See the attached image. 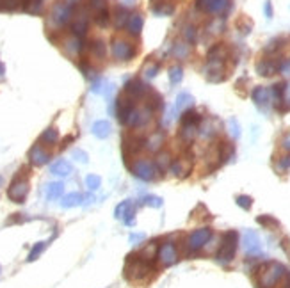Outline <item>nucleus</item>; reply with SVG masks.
<instances>
[{"mask_svg": "<svg viewBox=\"0 0 290 288\" xmlns=\"http://www.w3.org/2000/svg\"><path fill=\"white\" fill-rule=\"evenodd\" d=\"M287 267L280 262H269L258 269V287L274 288L287 276Z\"/></svg>", "mask_w": 290, "mask_h": 288, "instance_id": "1", "label": "nucleus"}, {"mask_svg": "<svg viewBox=\"0 0 290 288\" xmlns=\"http://www.w3.org/2000/svg\"><path fill=\"white\" fill-rule=\"evenodd\" d=\"M75 7H77V4H71L68 0H59V2L52 7L50 16H48L50 25L61 29V27H64L66 23H70L73 15H75Z\"/></svg>", "mask_w": 290, "mask_h": 288, "instance_id": "2", "label": "nucleus"}, {"mask_svg": "<svg viewBox=\"0 0 290 288\" xmlns=\"http://www.w3.org/2000/svg\"><path fill=\"white\" fill-rule=\"evenodd\" d=\"M237 242H239V235L237 231L230 230V231H226L223 235V242H221V248L217 251V262L226 265V263H230L233 258H235L237 253Z\"/></svg>", "mask_w": 290, "mask_h": 288, "instance_id": "3", "label": "nucleus"}, {"mask_svg": "<svg viewBox=\"0 0 290 288\" xmlns=\"http://www.w3.org/2000/svg\"><path fill=\"white\" fill-rule=\"evenodd\" d=\"M150 272H151V262H148V260H145V258L130 256V260L126 262L125 276L128 279H132V281L145 278V276H148Z\"/></svg>", "mask_w": 290, "mask_h": 288, "instance_id": "4", "label": "nucleus"}, {"mask_svg": "<svg viewBox=\"0 0 290 288\" xmlns=\"http://www.w3.org/2000/svg\"><path fill=\"white\" fill-rule=\"evenodd\" d=\"M196 7L207 15L223 16L231 9V0H196Z\"/></svg>", "mask_w": 290, "mask_h": 288, "instance_id": "5", "label": "nucleus"}, {"mask_svg": "<svg viewBox=\"0 0 290 288\" xmlns=\"http://www.w3.org/2000/svg\"><path fill=\"white\" fill-rule=\"evenodd\" d=\"M212 238L210 228H200L194 230L187 238V253H198L200 249H203Z\"/></svg>", "mask_w": 290, "mask_h": 288, "instance_id": "6", "label": "nucleus"}, {"mask_svg": "<svg viewBox=\"0 0 290 288\" xmlns=\"http://www.w3.org/2000/svg\"><path fill=\"white\" fill-rule=\"evenodd\" d=\"M132 173H134L137 178H141V180L150 182V180H155L160 171L157 169L155 162L146 160V158H137V160L132 164Z\"/></svg>", "mask_w": 290, "mask_h": 288, "instance_id": "7", "label": "nucleus"}, {"mask_svg": "<svg viewBox=\"0 0 290 288\" xmlns=\"http://www.w3.org/2000/svg\"><path fill=\"white\" fill-rule=\"evenodd\" d=\"M89 9L93 13V20L98 27L109 25L110 15H109V5L107 0H89Z\"/></svg>", "mask_w": 290, "mask_h": 288, "instance_id": "8", "label": "nucleus"}, {"mask_svg": "<svg viewBox=\"0 0 290 288\" xmlns=\"http://www.w3.org/2000/svg\"><path fill=\"white\" fill-rule=\"evenodd\" d=\"M87 29H89V11L82 7V9L75 11V15L71 18V34L82 39Z\"/></svg>", "mask_w": 290, "mask_h": 288, "instance_id": "9", "label": "nucleus"}, {"mask_svg": "<svg viewBox=\"0 0 290 288\" xmlns=\"http://www.w3.org/2000/svg\"><path fill=\"white\" fill-rule=\"evenodd\" d=\"M27 194H29V182L25 178L16 176L13 180V183L9 185V189H7V197L15 203H23Z\"/></svg>", "mask_w": 290, "mask_h": 288, "instance_id": "10", "label": "nucleus"}, {"mask_svg": "<svg viewBox=\"0 0 290 288\" xmlns=\"http://www.w3.org/2000/svg\"><path fill=\"white\" fill-rule=\"evenodd\" d=\"M112 56L118 61H130L135 56V46L125 39H114L112 41Z\"/></svg>", "mask_w": 290, "mask_h": 288, "instance_id": "11", "label": "nucleus"}, {"mask_svg": "<svg viewBox=\"0 0 290 288\" xmlns=\"http://www.w3.org/2000/svg\"><path fill=\"white\" fill-rule=\"evenodd\" d=\"M242 248H244L248 256H256V254H260L262 244H260L258 233L253 231V230L244 231V235H242Z\"/></svg>", "mask_w": 290, "mask_h": 288, "instance_id": "12", "label": "nucleus"}, {"mask_svg": "<svg viewBox=\"0 0 290 288\" xmlns=\"http://www.w3.org/2000/svg\"><path fill=\"white\" fill-rule=\"evenodd\" d=\"M157 258L160 260L162 265L169 267V265H173V263L178 262V249H176V246L173 242H164L159 248Z\"/></svg>", "mask_w": 290, "mask_h": 288, "instance_id": "13", "label": "nucleus"}, {"mask_svg": "<svg viewBox=\"0 0 290 288\" xmlns=\"http://www.w3.org/2000/svg\"><path fill=\"white\" fill-rule=\"evenodd\" d=\"M114 215H116V219L123 221L125 224H132V221H134V215H135L134 203H132L130 199H125L123 203H120V205L116 207Z\"/></svg>", "mask_w": 290, "mask_h": 288, "instance_id": "14", "label": "nucleus"}, {"mask_svg": "<svg viewBox=\"0 0 290 288\" xmlns=\"http://www.w3.org/2000/svg\"><path fill=\"white\" fill-rule=\"evenodd\" d=\"M251 98L255 101V105L260 107V109H267L272 103L270 89H267V87H255L253 93H251Z\"/></svg>", "mask_w": 290, "mask_h": 288, "instance_id": "15", "label": "nucleus"}, {"mask_svg": "<svg viewBox=\"0 0 290 288\" xmlns=\"http://www.w3.org/2000/svg\"><path fill=\"white\" fill-rule=\"evenodd\" d=\"M276 71H280V62H276L274 59H269V57H265V59H260L258 64H256V73L262 77H270L274 75Z\"/></svg>", "mask_w": 290, "mask_h": 288, "instance_id": "16", "label": "nucleus"}, {"mask_svg": "<svg viewBox=\"0 0 290 288\" xmlns=\"http://www.w3.org/2000/svg\"><path fill=\"white\" fill-rule=\"evenodd\" d=\"M29 158H30V162H32L34 166H43V164H46V162L50 160V153L46 152V150L41 146V144H36V146L30 148Z\"/></svg>", "mask_w": 290, "mask_h": 288, "instance_id": "17", "label": "nucleus"}, {"mask_svg": "<svg viewBox=\"0 0 290 288\" xmlns=\"http://www.w3.org/2000/svg\"><path fill=\"white\" fill-rule=\"evenodd\" d=\"M164 141H166L164 132H160V130L153 132V134L145 141V150H148V152H151V153L159 152L160 148H162V144H164Z\"/></svg>", "mask_w": 290, "mask_h": 288, "instance_id": "18", "label": "nucleus"}, {"mask_svg": "<svg viewBox=\"0 0 290 288\" xmlns=\"http://www.w3.org/2000/svg\"><path fill=\"white\" fill-rule=\"evenodd\" d=\"M201 125V116L192 109L182 112L180 116V127H200Z\"/></svg>", "mask_w": 290, "mask_h": 288, "instance_id": "19", "label": "nucleus"}, {"mask_svg": "<svg viewBox=\"0 0 290 288\" xmlns=\"http://www.w3.org/2000/svg\"><path fill=\"white\" fill-rule=\"evenodd\" d=\"M143 25H145V20L139 13H132L130 18H128V23H126V31L130 36H139L141 31H143Z\"/></svg>", "mask_w": 290, "mask_h": 288, "instance_id": "20", "label": "nucleus"}, {"mask_svg": "<svg viewBox=\"0 0 290 288\" xmlns=\"http://www.w3.org/2000/svg\"><path fill=\"white\" fill-rule=\"evenodd\" d=\"M190 167H192V164H190V160H185V158H176V160H173V164H171V173L175 174V176H185V174H189L190 173Z\"/></svg>", "mask_w": 290, "mask_h": 288, "instance_id": "21", "label": "nucleus"}, {"mask_svg": "<svg viewBox=\"0 0 290 288\" xmlns=\"http://www.w3.org/2000/svg\"><path fill=\"white\" fill-rule=\"evenodd\" d=\"M89 52L93 59L102 61V59H105V56H107V46L102 39H93L89 43Z\"/></svg>", "mask_w": 290, "mask_h": 288, "instance_id": "22", "label": "nucleus"}, {"mask_svg": "<svg viewBox=\"0 0 290 288\" xmlns=\"http://www.w3.org/2000/svg\"><path fill=\"white\" fill-rule=\"evenodd\" d=\"M50 173L55 176H70L73 173V167L68 160H57L50 166Z\"/></svg>", "mask_w": 290, "mask_h": 288, "instance_id": "23", "label": "nucleus"}, {"mask_svg": "<svg viewBox=\"0 0 290 288\" xmlns=\"http://www.w3.org/2000/svg\"><path fill=\"white\" fill-rule=\"evenodd\" d=\"M64 52L68 56L77 57L80 52H82V39L71 34V38H68V39L64 41Z\"/></svg>", "mask_w": 290, "mask_h": 288, "instance_id": "24", "label": "nucleus"}, {"mask_svg": "<svg viewBox=\"0 0 290 288\" xmlns=\"http://www.w3.org/2000/svg\"><path fill=\"white\" fill-rule=\"evenodd\" d=\"M110 130H112V127H110V123L105 121V119L95 121L93 123V128H91L93 135L98 137V139H107V137L110 135Z\"/></svg>", "mask_w": 290, "mask_h": 288, "instance_id": "25", "label": "nucleus"}, {"mask_svg": "<svg viewBox=\"0 0 290 288\" xmlns=\"http://www.w3.org/2000/svg\"><path fill=\"white\" fill-rule=\"evenodd\" d=\"M82 201H84V196H82L80 192H71V194H66V196L62 197L61 207L62 208H73V207L82 205Z\"/></svg>", "mask_w": 290, "mask_h": 288, "instance_id": "26", "label": "nucleus"}, {"mask_svg": "<svg viewBox=\"0 0 290 288\" xmlns=\"http://www.w3.org/2000/svg\"><path fill=\"white\" fill-rule=\"evenodd\" d=\"M59 141V132L55 130L54 127L46 128L43 134H41L40 137V142H43V144H48V146H54L55 142Z\"/></svg>", "mask_w": 290, "mask_h": 288, "instance_id": "27", "label": "nucleus"}, {"mask_svg": "<svg viewBox=\"0 0 290 288\" xmlns=\"http://www.w3.org/2000/svg\"><path fill=\"white\" fill-rule=\"evenodd\" d=\"M128 18H130V13L125 9V7H118L116 9V16H114V25L116 29H123V27H126V23H128Z\"/></svg>", "mask_w": 290, "mask_h": 288, "instance_id": "28", "label": "nucleus"}, {"mask_svg": "<svg viewBox=\"0 0 290 288\" xmlns=\"http://www.w3.org/2000/svg\"><path fill=\"white\" fill-rule=\"evenodd\" d=\"M192 103H194V98H192L189 93H182V95H178V98H176L175 111L184 112V111H187V107H190Z\"/></svg>", "mask_w": 290, "mask_h": 288, "instance_id": "29", "label": "nucleus"}, {"mask_svg": "<svg viewBox=\"0 0 290 288\" xmlns=\"http://www.w3.org/2000/svg\"><path fill=\"white\" fill-rule=\"evenodd\" d=\"M153 162H155V166H157V169H159V171H166V169H169L171 164H173V160H171V155L167 152H160Z\"/></svg>", "mask_w": 290, "mask_h": 288, "instance_id": "30", "label": "nucleus"}, {"mask_svg": "<svg viewBox=\"0 0 290 288\" xmlns=\"http://www.w3.org/2000/svg\"><path fill=\"white\" fill-rule=\"evenodd\" d=\"M62 192H64L62 182L48 183V187H46V197H48V199H57V197L62 196Z\"/></svg>", "mask_w": 290, "mask_h": 288, "instance_id": "31", "label": "nucleus"}, {"mask_svg": "<svg viewBox=\"0 0 290 288\" xmlns=\"http://www.w3.org/2000/svg\"><path fill=\"white\" fill-rule=\"evenodd\" d=\"M173 11H175V5H173V4H166L164 0L153 5V13H155V15H160V16H162V15H171Z\"/></svg>", "mask_w": 290, "mask_h": 288, "instance_id": "32", "label": "nucleus"}, {"mask_svg": "<svg viewBox=\"0 0 290 288\" xmlns=\"http://www.w3.org/2000/svg\"><path fill=\"white\" fill-rule=\"evenodd\" d=\"M189 45L187 43H176L175 46H173V54H175V57H180V59H185V57H189Z\"/></svg>", "mask_w": 290, "mask_h": 288, "instance_id": "33", "label": "nucleus"}, {"mask_svg": "<svg viewBox=\"0 0 290 288\" xmlns=\"http://www.w3.org/2000/svg\"><path fill=\"white\" fill-rule=\"evenodd\" d=\"M182 78H184V71H182L180 66H173L169 70V82L171 84H180Z\"/></svg>", "mask_w": 290, "mask_h": 288, "instance_id": "34", "label": "nucleus"}, {"mask_svg": "<svg viewBox=\"0 0 290 288\" xmlns=\"http://www.w3.org/2000/svg\"><path fill=\"white\" fill-rule=\"evenodd\" d=\"M102 185V178L98 174H89V176H85V187L89 189V191H96V189Z\"/></svg>", "mask_w": 290, "mask_h": 288, "instance_id": "35", "label": "nucleus"}, {"mask_svg": "<svg viewBox=\"0 0 290 288\" xmlns=\"http://www.w3.org/2000/svg\"><path fill=\"white\" fill-rule=\"evenodd\" d=\"M45 248H46V242H38L32 248V251L29 253V258H27V262H34V260H38V256H40L43 251H45Z\"/></svg>", "mask_w": 290, "mask_h": 288, "instance_id": "36", "label": "nucleus"}, {"mask_svg": "<svg viewBox=\"0 0 290 288\" xmlns=\"http://www.w3.org/2000/svg\"><path fill=\"white\" fill-rule=\"evenodd\" d=\"M143 203H145V205H148V207L160 208V207H162V197H159V196H146L145 199H143Z\"/></svg>", "mask_w": 290, "mask_h": 288, "instance_id": "37", "label": "nucleus"}, {"mask_svg": "<svg viewBox=\"0 0 290 288\" xmlns=\"http://www.w3.org/2000/svg\"><path fill=\"white\" fill-rule=\"evenodd\" d=\"M276 169H278V171H289L290 169V153L285 155V157H281L280 160L276 162Z\"/></svg>", "mask_w": 290, "mask_h": 288, "instance_id": "38", "label": "nucleus"}, {"mask_svg": "<svg viewBox=\"0 0 290 288\" xmlns=\"http://www.w3.org/2000/svg\"><path fill=\"white\" fill-rule=\"evenodd\" d=\"M184 36H185V39H187V43H194L196 41V27L187 25L184 29Z\"/></svg>", "mask_w": 290, "mask_h": 288, "instance_id": "39", "label": "nucleus"}, {"mask_svg": "<svg viewBox=\"0 0 290 288\" xmlns=\"http://www.w3.org/2000/svg\"><path fill=\"white\" fill-rule=\"evenodd\" d=\"M41 5H43V0H29L25 11H29V13H40Z\"/></svg>", "mask_w": 290, "mask_h": 288, "instance_id": "40", "label": "nucleus"}, {"mask_svg": "<svg viewBox=\"0 0 290 288\" xmlns=\"http://www.w3.org/2000/svg\"><path fill=\"white\" fill-rule=\"evenodd\" d=\"M237 205H239L240 208H244V210H249L251 205H253V199H251L249 196H239L237 197Z\"/></svg>", "mask_w": 290, "mask_h": 288, "instance_id": "41", "label": "nucleus"}, {"mask_svg": "<svg viewBox=\"0 0 290 288\" xmlns=\"http://www.w3.org/2000/svg\"><path fill=\"white\" fill-rule=\"evenodd\" d=\"M153 254H155V246H153V244H150V246H146V249L139 254V256L145 258V260H148V262H151Z\"/></svg>", "mask_w": 290, "mask_h": 288, "instance_id": "42", "label": "nucleus"}, {"mask_svg": "<svg viewBox=\"0 0 290 288\" xmlns=\"http://www.w3.org/2000/svg\"><path fill=\"white\" fill-rule=\"evenodd\" d=\"M230 134H231V137H233V139H239V137H240L239 123H237V119H233V117L230 119Z\"/></svg>", "mask_w": 290, "mask_h": 288, "instance_id": "43", "label": "nucleus"}, {"mask_svg": "<svg viewBox=\"0 0 290 288\" xmlns=\"http://www.w3.org/2000/svg\"><path fill=\"white\" fill-rule=\"evenodd\" d=\"M73 158L75 160H79V162H82V164H87V160H89V157H87V153L85 152H82V150H73Z\"/></svg>", "mask_w": 290, "mask_h": 288, "instance_id": "44", "label": "nucleus"}, {"mask_svg": "<svg viewBox=\"0 0 290 288\" xmlns=\"http://www.w3.org/2000/svg\"><path fill=\"white\" fill-rule=\"evenodd\" d=\"M157 71H159V64H151V66H148L145 70V77H148V78H151V77H155L157 75Z\"/></svg>", "mask_w": 290, "mask_h": 288, "instance_id": "45", "label": "nucleus"}, {"mask_svg": "<svg viewBox=\"0 0 290 288\" xmlns=\"http://www.w3.org/2000/svg\"><path fill=\"white\" fill-rule=\"evenodd\" d=\"M280 71L285 77H290V59H285L283 62H280Z\"/></svg>", "mask_w": 290, "mask_h": 288, "instance_id": "46", "label": "nucleus"}, {"mask_svg": "<svg viewBox=\"0 0 290 288\" xmlns=\"http://www.w3.org/2000/svg\"><path fill=\"white\" fill-rule=\"evenodd\" d=\"M145 240V233H132L130 235V244H139Z\"/></svg>", "mask_w": 290, "mask_h": 288, "instance_id": "47", "label": "nucleus"}, {"mask_svg": "<svg viewBox=\"0 0 290 288\" xmlns=\"http://www.w3.org/2000/svg\"><path fill=\"white\" fill-rule=\"evenodd\" d=\"M274 288H290V272H287V276L283 279H281L280 283L276 285Z\"/></svg>", "mask_w": 290, "mask_h": 288, "instance_id": "48", "label": "nucleus"}, {"mask_svg": "<svg viewBox=\"0 0 290 288\" xmlns=\"http://www.w3.org/2000/svg\"><path fill=\"white\" fill-rule=\"evenodd\" d=\"M281 148H283L285 152L290 153V132L287 134L285 137H283V139H281Z\"/></svg>", "mask_w": 290, "mask_h": 288, "instance_id": "49", "label": "nucleus"}, {"mask_svg": "<svg viewBox=\"0 0 290 288\" xmlns=\"http://www.w3.org/2000/svg\"><path fill=\"white\" fill-rule=\"evenodd\" d=\"M258 223H260V224H274V226L278 224L274 219H270V217H260V219H258Z\"/></svg>", "mask_w": 290, "mask_h": 288, "instance_id": "50", "label": "nucleus"}, {"mask_svg": "<svg viewBox=\"0 0 290 288\" xmlns=\"http://www.w3.org/2000/svg\"><path fill=\"white\" fill-rule=\"evenodd\" d=\"M265 15H267V18H270V16H272V7H270V2H267V4H265Z\"/></svg>", "mask_w": 290, "mask_h": 288, "instance_id": "51", "label": "nucleus"}, {"mask_svg": "<svg viewBox=\"0 0 290 288\" xmlns=\"http://www.w3.org/2000/svg\"><path fill=\"white\" fill-rule=\"evenodd\" d=\"M285 101H287V109H290V87H287L285 91Z\"/></svg>", "mask_w": 290, "mask_h": 288, "instance_id": "52", "label": "nucleus"}, {"mask_svg": "<svg viewBox=\"0 0 290 288\" xmlns=\"http://www.w3.org/2000/svg\"><path fill=\"white\" fill-rule=\"evenodd\" d=\"M4 73H5V68H4V64L0 62V78H4Z\"/></svg>", "mask_w": 290, "mask_h": 288, "instance_id": "53", "label": "nucleus"}, {"mask_svg": "<svg viewBox=\"0 0 290 288\" xmlns=\"http://www.w3.org/2000/svg\"><path fill=\"white\" fill-rule=\"evenodd\" d=\"M121 2H123V4H126V5H132L135 0H121Z\"/></svg>", "mask_w": 290, "mask_h": 288, "instance_id": "54", "label": "nucleus"}]
</instances>
